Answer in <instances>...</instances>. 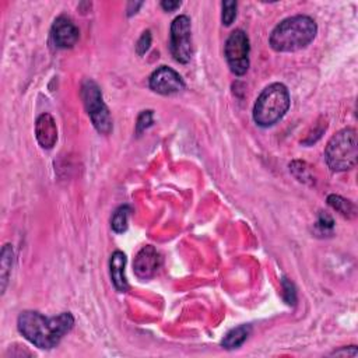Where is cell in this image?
<instances>
[{
  "label": "cell",
  "instance_id": "6da1fadb",
  "mask_svg": "<svg viewBox=\"0 0 358 358\" xmlns=\"http://www.w3.org/2000/svg\"><path fill=\"white\" fill-rule=\"evenodd\" d=\"M74 317L70 312L57 316H43L35 310H24L18 316V331L35 347L50 350L56 347L63 336L71 330Z\"/></svg>",
  "mask_w": 358,
  "mask_h": 358
},
{
  "label": "cell",
  "instance_id": "7a4b0ae2",
  "mask_svg": "<svg viewBox=\"0 0 358 358\" xmlns=\"http://www.w3.org/2000/svg\"><path fill=\"white\" fill-rule=\"evenodd\" d=\"M316 22L308 15H294L281 21L270 35L275 52H295L308 46L316 36Z\"/></svg>",
  "mask_w": 358,
  "mask_h": 358
},
{
  "label": "cell",
  "instance_id": "3957f363",
  "mask_svg": "<svg viewBox=\"0 0 358 358\" xmlns=\"http://www.w3.org/2000/svg\"><path fill=\"white\" fill-rule=\"evenodd\" d=\"M289 108V92L281 83L266 87L253 106V119L262 127L277 123Z\"/></svg>",
  "mask_w": 358,
  "mask_h": 358
},
{
  "label": "cell",
  "instance_id": "277c9868",
  "mask_svg": "<svg viewBox=\"0 0 358 358\" xmlns=\"http://www.w3.org/2000/svg\"><path fill=\"white\" fill-rule=\"evenodd\" d=\"M324 159L333 171H347L357 164V130L345 127L337 131L324 148Z\"/></svg>",
  "mask_w": 358,
  "mask_h": 358
},
{
  "label": "cell",
  "instance_id": "5b68a950",
  "mask_svg": "<svg viewBox=\"0 0 358 358\" xmlns=\"http://www.w3.org/2000/svg\"><path fill=\"white\" fill-rule=\"evenodd\" d=\"M81 96L95 129L103 134L109 133L112 130V119L99 87L92 80H85L81 87Z\"/></svg>",
  "mask_w": 358,
  "mask_h": 358
},
{
  "label": "cell",
  "instance_id": "8992f818",
  "mask_svg": "<svg viewBox=\"0 0 358 358\" xmlns=\"http://www.w3.org/2000/svg\"><path fill=\"white\" fill-rule=\"evenodd\" d=\"M249 39L242 29H235L225 43V59L231 71L243 76L249 69Z\"/></svg>",
  "mask_w": 358,
  "mask_h": 358
},
{
  "label": "cell",
  "instance_id": "52a82bcc",
  "mask_svg": "<svg viewBox=\"0 0 358 358\" xmlns=\"http://www.w3.org/2000/svg\"><path fill=\"white\" fill-rule=\"evenodd\" d=\"M171 53L179 63H187L192 59V31L187 15H179L171 25Z\"/></svg>",
  "mask_w": 358,
  "mask_h": 358
},
{
  "label": "cell",
  "instance_id": "ba28073f",
  "mask_svg": "<svg viewBox=\"0 0 358 358\" xmlns=\"http://www.w3.org/2000/svg\"><path fill=\"white\" fill-rule=\"evenodd\" d=\"M150 88L154 92L171 95L182 91L185 88V83L179 73H176L173 69L161 66L150 76Z\"/></svg>",
  "mask_w": 358,
  "mask_h": 358
},
{
  "label": "cell",
  "instance_id": "9c48e42d",
  "mask_svg": "<svg viewBox=\"0 0 358 358\" xmlns=\"http://www.w3.org/2000/svg\"><path fill=\"white\" fill-rule=\"evenodd\" d=\"M159 266H161L159 253L151 245L141 248L136 255L134 263H133L134 273L141 280L151 278L157 273Z\"/></svg>",
  "mask_w": 358,
  "mask_h": 358
},
{
  "label": "cell",
  "instance_id": "30bf717a",
  "mask_svg": "<svg viewBox=\"0 0 358 358\" xmlns=\"http://www.w3.org/2000/svg\"><path fill=\"white\" fill-rule=\"evenodd\" d=\"M52 38L57 48H71L78 41V28L70 18L60 15L52 25Z\"/></svg>",
  "mask_w": 358,
  "mask_h": 358
},
{
  "label": "cell",
  "instance_id": "8fae6325",
  "mask_svg": "<svg viewBox=\"0 0 358 358\" xmlns=\"http://www.w3.org/2000/svg\"><path fill=\"white\" fill-rule=\"evenodd\" d=\"M35 136L41 147L53 148L57 141V127L52 115L42 113L35 123Z\"/></svg>",
  "mask_w": 358,
  "mask_h": 358
},
{
  "label": "cell",
  "instance_id": "7c38bea8",
  "mask_svg": "<svg viewBox=\"0 0 358 358\" xmlns=\"http://www.w3.org/2000/svg\"><path fill=\"white\" fill-rule=\"evenodd\" d=\"M124 264H126V256L123 252L116 250L110 256L109 267H110V278L115 285V288L119 292H126L129 285L124 277Z\"/></svg>",
  "mask_w": 358,
  "mask_h": 358
},
{
  "label": "cell",
  "instance_id": "4fadbf2b",
  "mask_svg": "<svg viewBox=\"0 0 358 358\" xmlns=\"http://www.w3.org/2000/svg\"><path fill=\"white\" fill-rule=\"evenodd\" d=\"M250 331H252V327L249 324H241L227 333V336L221 341V345L227 350L238 348L248 340Z\"/></svg>",
  "mask_w": 358,
  "mask_h": 358
},
{
  "label": "cell",
  "instance_id": "5bb4252c",
  "mask_svg": "<svg viewBox=\"0 0 358 358\" xmlns=\"http://www.w3.org/2000/svg\"><path fill=\"white\" fill-rule=\"evenodd\" d=\"M11 263H13V248L11 245H4L1 249V270H0V275H1V294L6 291L7 287V281H8V275H10V270H11Z\"/></svg>",
  "mask_w": 358,
  "mask_h": 358
},
{
  "label": "cell",
  "instance_id": "9a60e30c",
  "mask_svg": "<svg viewBox=\"0 0 358 358\" xmlns=\"http://www.w3.org/2000/svg\"><path fill=\"white\" fill-rule=\"evenodd\" d=\"M327 203H329V206H331L336 211H338L344 217H352L355 214V206L350 200L343 199L341 196L330 194L327 197Z\"/></svg>",
  "mask_w": 358,
  "mask_h": 358
},
{
  "label": "cell",
  "instance_id": "2e32d148",
  "mask_svg": "<svg viewBox=\"0 0 358 358\" xmlns=\"http://www.w3.org/2000/svg\"><path fill=\"white\" fill-rule=\"evenodd\" d=\"M130 208L127 206H120L115 210L110 218V227L116 234H122L127 229V218H129Z\"/></svg>",
  "mask_w": 358,
  "mask_h": 358
},
{
  "label": "cell",
  "instance_id": "e0dca14e",
  "mask_svg": "<svg viewBox=\"0 0 358 358\" xmlns=\"http://www.w3.org/2000/svg\"><path fill=\"white\" fill-rule=\"evenodd\" d=\"M236 17V1H224L222 3V24L231 25Z\"/></svg>",
  "mask_w": 358,
  "mask_h": 358
},
{
  "label": "cell",
  "instance_id": "ac0fdd59",
  "mask_svg": "<svg viewBox=\"0 0 358 358\" xmlns=\"http://www.w3.org/2000/svg\"><path fill=\"white\" fill-rule=\"evenodd\" d=\"M152 123V110H143L137 119L136 123V131L141 133L143 130H145L148 126H151Z\"/></svg>",
  "mask_w": 358,
  "mask_h": 358
},
{
  "label": "cell",
  "instance_id": "d6986e66",
  "mask_svg": "<svg viewBox=\"0 0 358 358\" xmlns=\"http://www.w3.org/2000/svg\"><path fill=\"white\" fill-rule=\"evenodd\" d=\"M151 45V32L150 31H145L143 32V35L140 36V39L137 41V45H136V50L138 55H144L148 48Z\"/></svg>",
  "mask_w": 358,
  "mask_h": 358
},
{
  "label": "cell",
  "instance_id": "ffe728a7",
  "mask_svg": "<svg viewBox=\"0 0 358 358\" xmlns=\"http://www.w3.org/2000/svg\"><path fill=\"white\" fill-rule=\"evenodd\" d=\"M161 7L165 10V11H173L176 10L178 7H180V1H162L161 3Z\"/></svg>",
  "mask_w": 358,
  "mask_h": 358
},
{
  "label": "cell",
  "instance_id": "44dd1931",
  "mask_svg": "<svg viewBox=\"0 0 358 358\" xmlns=\"http://www.w3.org/2000/svg\"><path fill=\"white\" fill-rule=\"evenodd\" d=\"M141 6V3H129V8H127V15H131L133 13L137 11V8Z\"/></svg>",
  "mask_w": 358,
  "mask_h": 358
}]
</instances>
